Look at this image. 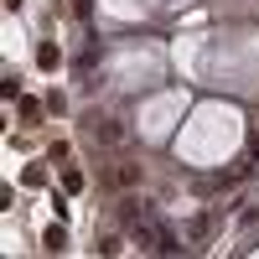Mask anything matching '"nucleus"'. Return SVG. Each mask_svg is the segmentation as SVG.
<instances>
[{"label":"nucleus","instance_id":"nucleus-1","mask_svg":"<svg viewBox=\"0 0 259 259\" xmlns=\"http://www.w3.org/2000/svg\"><path fill=\"white\" fill-rule=\"evenodd\" d=\"M89 135H94L99 145H119V140H124V124H119L114 114H94V119H89Z\"/></svg>","mask_w":259,"mask_h":259},{"label":"nucleus","instance_id":"nucleus-2","mask_svg":"<svg viewBox=\"0 0 259 259\" xmlns=\"http://www.w3.org/2000/svg\"><path fill=\"white\" fill-rule=\"evenodd\" d=\"M119 218H124V223H145V218H150V207H145L140 197H124V207H119Z\"/></svg>","mask_w":259,"mask_h":259},{"label":"nucleus","instance_id":"nucleus-3","mask_svg":"<svg viewBox=\"0 0 259 259\" xmlns=\"http://www.w3.org/2000/svg\"><path fill=\"white\" fill-rule=\"evenodd\" d=\"M177 249H182L177 233H171V228H156V254H177Z\"/></svg>","mask_w":259,"mask_h":259},{"label":"nucleus","instance_id":"nucleus-4","mask_svg":"<svg viewBox=\"0 0 259 259\" xmlns=\"http://www.w3.org/2000/svg\"><path fill=\"white\" fill-rule=\"evenodd\" d=\"M114 182H119V187H135V182H140V166H135V161L114 166Z\"/></svg>","mask_w":259,"mask_h":259}]
</instances>
